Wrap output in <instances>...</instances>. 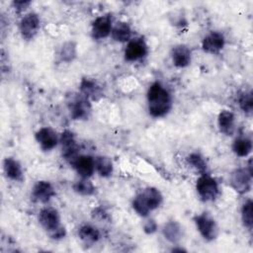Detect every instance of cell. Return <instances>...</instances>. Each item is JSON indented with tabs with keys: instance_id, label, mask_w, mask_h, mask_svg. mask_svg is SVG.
I'll return each mask as SVG.
<instances>
[{
	"instance_id": "1",
	"label": "cell",
	"mask_w": 253,
	"mask_h": 253,
	"mask_svg": "<svg viewBox=\"0 0 253 253\" xmlns=\"http://www.w3.org/2000/svg\"><path fill=\"white\" fill-rule=\"evenodd\" d=\"M147 104L149 114L154 118H160L170 111L172 100L169 92L159 82H154L147 91Z\"/></svg>"
},
{
	"instance_id": "2",
	"label": "cell",
	"mask_w": 253,
	"mask_h": 253,
	"mask_svg": "<svg viewBox=\"0 0 253 253\" xmlns=\"http://www.w3.org/2000/svg\"><path fill=\"white\" fill-rule=\"evenodd\" d=\"M162 203V195L159 190L153 187L145 188L136 195L132 201L133 210L141 216H146L149 211L158 208Z\"/></svg>"
},
{
	"instance_id": "3",
	"label": "cell",
	"mask_w": 253,
	"mask_h": 253,
	"mask_svg": "<svg viewBox=\"0 0 253 253\" xmlns=\"http://www.w3.org/2000/svg\"><path fill=\"white\" fill-rule=\"evenodd\" d=\"M39 221L52 239H61L65 236V228L60 224V216L56 210L44 208L40 211Z\"/></svg>"
},
{
	"instance_id": "4",
	"label": "cell",
	"mask_w": 253,
	"mask_h": 253,
	"mask_svg": "<svg viewBox=\"0 0 253 253\" xmlns=\"http://www.w3.org/2000/svg\"><path fill=\"white\" fill-rule=\"evenodd\" d=\"M196 189L201 197V199L205 202L212 201L218 195V184L212 177L203 174L196 183Z\"/></svg>"
},
{
	"instance_id": "5",
	"label": "cell",
	"mask_w": 253,
	"mask_h": 253,
	"mask_svg": "<svg viewBox=\"0 0 253 253\" xmlns=\"http://www.w3.org/2000/svg\"><path fill=\"white\" fill-rule=\"evenodd\" d=\"M194 220L199 232L206 240L211 241L216 238L218 233L217 225L214 219L208 212H203L196 215Z\"/></svg>"
},
{
	"instance_id": "6",
	"label": "cell",
	"mask_w": 253,
	"mask_h": 253,
	"mask_svg": "<svg viewBox=\"0 0 253 253\" xmlns=\"http://www.w3.org/2000/svg\"><path fill=\"white\" fill-rule=\"evenodd\" d=\"M70 115L74 120L87 119L91 113V105L89 99L84 95H75L68 102Z\"/></svg>"
},
{
	"instance_id": "7",
	"label": "cell",
	"mask_w": 253,
	"mask_h": 253,
	"mask_svg": "<svg viewBox=\"0 0 253 253\" xmlns=\"http://www.w3.org/2000/svg\"><path fill=\"white\" fill-rule=\"evenodd\" d=\"M59 141L61 144L62 155H63L64 159L69 164H71L80 155L78 153L79 147L76 143L73 133L69 130H64L59 137Z\"/></svg>"
},
{
	"instance_id": "8",
	"label": "cell",
	"mask_w": 253,
	"mask_h": 253,
	"mask_svg": "<svg viewBox=\"0 0 253 253\" xmlns=\"http://www.w3.org/2000/svg\"><path fill=\"white\" fill-rule=\"evenodd\" d=\"M252 174L247 168L235 169L230 175V185L239 194H245L251 189Z\"/></svg>"
},
{
	"instance_id": "9",
	"label": "cell",
	"mask_w": 253,
	"mask_h": 253,
	"mask_svg": "<svg viewBox=\"0 0 253 253\" xmlns=\"http://www.w3.org/2000/svg\"><path fill=\"white\" fill-rule=\"evenodd\" d=\"M40 29V18L36 13L25 15L20 22V32L24 39H33Z\"/></svg>"
},
{
	"instance_id": "10",
	"label": "cell",
	"mask_w": 253,
	"mask_h": 253,
	"mask_svg": "<svg viewBox=\"0 0 253 253\" xmlns=\"http://www.w3.org/2000/svg\"><path fill=\"white\" fill-rule=\"evenodd\" d=\"M147 53V45L142 39H134L128 42L125 49V58L127 61H135Z\"/></svg>"
},
{
	"instance_id": "11",
	"label": "cell",
	"mask_w": 253,
	"mask_h": 253,
	"mask_svg": "<svg viewBox=\"0 0 253 253\" xmlns=\"http://www.w3.org/2000/svg\"><path fill=\"white\" fill-rule=\"evenodd\" d=\"M112 18L110 15L100 16L92 24V37L96 40L107 38L112 32Z\"/></svg>"
},
{
	"instance_id": "12",
	"label": "cell",
	"mask_w": 253,
	"mask_h": 253,
	"mask_svg": "<svg viewBox=\"0 0 253 253\" xmlns=\"http://www.w3.org/2000/svg\"><path fill=\"white\" fill-rule=\"evenodd\" d=\"M225 40L221 33L211 32L207 35L202 42L203 49L208 53H218L224 46Z\"/></svg>"
},
{
	"instance_id": "13",
	"label": "cell",
	"mask_w": 253,
	"mask_h": 253,
	"mask_svg": "<svg viewBox=\"0 0 253 253\" xmlns=\"http://www.w3.org/2000/svg\"><path fill=\"white\" fill-rule=\"evenodd\" d=\"M36 139L43 150H51L58 143L56 132L50 127H42L36 132Z\"/></svg>"
},
{
	"instance_id": "14",
	"label": "cell",
	"mask_w": 253,
	"mask_h": 253,
	"mask_svg": "<svg viewBox=\"0 0 253 253\" xmlns=\"http://www.w3.org/2000/svg\"><path fill=\"white\" fill-rule=\"evenodd\" d=\"M70 165L81 178H89L95 171V161L90 155H79Z\"/></svg>"
},
{
	"instance_id": "15",
	"label": "cell",
	"mask_w": 253,
	"mask_h": 253,
	"mask_svg": "<svg viewBox=\"0 0 253 253\" xmlns=\"http://www.w3.org/2000/svg\"><path fill=\"white\" fill-rule=\"evenodd\" d=\"M55 196V191L52 185L47 181H39L33 188V197L41 203H47Z\"/></svg>"
},
{
	"instance_id": "16",
	"label": "cell",
	"mask_w": 253,
	"mask_h": 253,
	"mask_svg": "<svg viewBox=\"0 0 253 253\" xmlns=\"http://www.w3.org/2000/svg\"><path fill=\"white\" fill-rule=\"evenodd\" d=\"M172 61L177 67H186L191 62V50L184 44L176 45L171 52Z\"/></svg>"
},
{
	"instance_id": "17",
	"label": "cell",
	"mask_w": 253,
	"mask_h": 253,
	"mask_svg": "<svg viewBox=\"0 0 253 253\" xmlns=\"http://www.w3.org/2000/svg\"><path fill=\"white\" fill-rule=\"evenodd\" d=\"M4 167V172L6 176L14 181H22L23 180V170L20 165V163L12 158V157H7L4 160L3 163Z\"/></svg>"
},
{
	"instance_id": "18",
	"label": "cell",
	"mask_w": 253,
	"mask_h": 253,
	"mask_svg": "<svg viewBox=\"0 0 253 253\" xmlns=\"http://www.w3.org/2000/svg\"><path fill=\"white\" fill-rule=\"evenodd\" d=\"M234 114L232 112L227 110L221 111L217 118L219 130L226 135L232 134L234 130Z\"/></svg>"
},
{
	"instance_id": "19",
	"label": "cell",
	"mask_w": 253,
	"mask_h": 253,
	"mask_svg": "<svg viewBox=\"0 0 253 253\" xmlns=\"http://www.w3.org/2000/svg\"><path fill=\"white\" fill-rule=\"evenodd\" d=\"M111 36L113 40L120 42H125L129 41L131 37V29L129 25L126 22H118L112 29Z\"/></svg>"
},
{
	"instance_id": "20",
	"label": "cell",
	"mask_w": 253,
	"mask_h": 253,
	"mask_svg": "<svg viewBox=\"0 0 253 253\" xmlns=\"http://www.w3.org/2000/svg\"><path fill=\"white\" fill-rule=\"evenodd\" d=\"M80 90H81V94L88 99L97 100L102 96L101 88L99 87V85L95 81L90 79H83L81 81Z\"/></svg>"
},
{
	"instance_id": "21",
	"label": "cell",
	"mask_w": 253,
	"mask_h": 253,
	"mask_svg": "<svg viewBox=\"0 0 253 253\" xmlns=\"http://www.w3.org/2000/svg\"><path fill=\"white\" fill-rule=\"evenodd\" d=\"M79 238L86 244H93L100 239V231L93 225L84 224L78 230Z\"/></svg>"
},
{
	"instance_id": "22",
	"label": "cell",
	"mask_w": 253,
	"mask_h": 253,
	"mask_svg": "<svg viewBox=\"0 0 253 253\" xmlns=\"http://www.w3.org/2000/svg\"><path fill=\"white\" fill-rule=\"evenodd\" d=\"M162 231L165 238L172 243L178 242L182 237V228L176 221H168L165 223Z\"/></svg>"
},
{
	"instance_id": "23",
	"label": "cell",
	"mask_w": 253,
	"mask_h": 253,
	"mask_svg": "<svg viewBox=\"0 0 253 253\" xmlns=\"http://www.w3.org/2000/svg\"><path fill=\"white\" fill-rule=\"evenodd\" d=\"M95 170L102 177H109L113 173V162L111 158L107 156H97L94 158Z\"/></svg>"
},
{
	"instance_id": "24",
	"label": "cell",
	"mask_w": 253,
	"mask_h": 253,
	"mask_svg": "<svg viewBox=\"0 0 253 253\" xmlns=\"http://www.w3.org/2000/svg\"><path fill=\"white\" fill-rule=\"evenodd\" d=\"M233 152L239 157L247 156L252 150V141L247 137H238L232 144Z\"/></svg>"
},
{
	"instance_id": "25",
	"label": "cell",
	"mask_w": 253,
	"mask_h": 253,
	"mask_svg": "<svg viewBox=\"0 0 253 253\" xmlns=\"http://www.w3.org/2000/svg\"><path fill=\"white\" fill-rule=\"evenodd\" d=\"M73 190L79 195L91 196L95 192V187L87 178H82L73 184Z\"/></svg>"
},
{
	"instance_id": "26",
	"label": "cell",
	"mask_w": 253,
	"mask_h": 253,
	"mask_svg": "<svg viewBox=\"0 0 253 253\" xmlns=\"http://www.w3.org/2000/svg\"><path fill=\"white\" fill-rule=\"evenodd\" d=\"M253 204L251 200H248L245 202V204L242 206L241 209V218L243 221V224L251 230L252 224H253V219H252V212H253Z\"/></svg>"
},
{
	"instance_id": "27",
	"label": "cell",
	"mask_w": 253,
	"mask_h": 253,
	"mask_svg": "<svg viewBox=\"0 0 253 253\" xmlns=\"http://www.w3.org/2000/svg\"><path fill=\"white\" fill-rule=\"evenodd\" d=\"M187 161L188 163L194 167L196 170H198L199 172L205 174V172L207 171V163L204 159V157L199 154V153H191L188 157H187Z\"/></svg>"
},
{
	"instance_id": "28",
	"label": "cell",
	"mask_w": 253,
	"mask_h": 253,
	"mask_svg": "<svg viewBox=\"0 0 253 253\" xmlns=\"http://www.w3.org/2000/svg\"><path fill=\"white\" fill-rule=\"evenodd\" d=\"M238 104L240 109L245 113L250 115L253 110V99H252V92H243L239 99H238Z\"/></svg>"
},
{
	"instance_id": "29",
	"label": "cell",
	"mask_w": 253,
	"mask_h": 253,
	"mask_svg": "<svg viewBox=\"0 0 253 253\" xmlns=\"http://www.w3.org/2000/svg\"><path fill=\"white\" fill-rule=\"evenodd\" d=\"M76 54V49H75V45L73 42H65L59 52L60 58L61 60L65 61V62H69L71 61Z\"/></svg>"
},
{
	"instance_id": "30",
	"label": "cell",
	"mask_w": 253,
	"mask_h": 253,
	"mask_svg": "<svg viewBox=\"0 0 253 253\" xmlns=\"http://www.w3.org/2000/svg\"><path fill=\"white\" fill-rule=\"evenodd\" d=\"M143 228H144V231H145L146 233L150 234V233H153V232L156 230L157 224H156V222H155L153 219H149V220H147V221L145 222Z\"/></svg>"
},
{
	"instance_id": "31",
	"label": "cell",
	"mask_w": 253,
	"mask_h": 253,
	"mask_svg": "<svg viewBox=\"0 0 253 253\" xmlns=\"http://www.w3.org/2000/svg\"><path fill=\"white\" fill-rule=\"evenodd\" d=\"M30 4H31L30 1H15V2H13L14 8H15L17 11H19V12L25 10Z\"/></svg>"
}]
</instances>
